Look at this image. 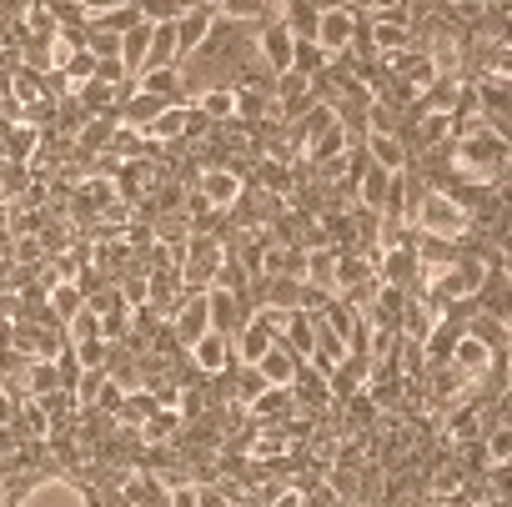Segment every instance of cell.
Here are the masks:
<instances>
[{"label": "cell", "instance_id": "cell-11", "mask_svg": "<svg viewBox=\"0 0 512 507\" xmlns=\"http://www.w3.org/2000/svg\"><path fill=\"white\" fill-rule=\"evenodd\" d=\"M362 151H367V161H372L377 171H387V176H397V171H407V166H412V151H407V141H402V136L367 131V136H362Z\"/></svg>", "mask_w": 512, "mask_h": 507}, {"label": "cell", "instance_id": "cell-5", "mask_svg": "<svg viewBox=\"0 0 512 507\" xmlns=\"http://www.w3.org/2000/svg\"><path fill=\"white\" fill-rule=\"evenodd\" d=\"M277 347H287L297 362H312V352H317V312H282L277 317Z\"/></svg>", "mask_w": 512, "mask_h": 507}, {"label": "cell", "instance_id": "cell-13", "mask_svg": "<svg viewBox=\"0 0 512 507\" xmlns=\"http://www.w3.org/2000/svg\"><path fill=\"white\" fill-rule=\"evenodd\" d=\"M367 377H372V362H367V357H357V352H347V357L327 372V392H332V402L357 397V392L367 387Z\"/></svg>", "mask_w": 512, "mask_h": 507}, {"label": "cell", "instance_id": "cell-30", "mask_svg": "<svg viewBox=\"0 0 512 507\" xmlns=\"http://www.w3.org/2000/svg\"><path fill=\"white\" fill-rule=\"evenodd\" d=\"M11 241V201H0V246Z\"/></svg>", "mask_w": 512, "mask_h": 507}, {"label": "cell", "instance_id": "cell-12", "mask_svg": "<svg viewBox=\"0 0 512 507\" xmlns=\"http://www.w3.org/2000/svg\"><path fill=\"white\" fill-rule=\"evenodd\" d=\"M241 186H246V181H241V171H231V166H206V171L196 176V191L206 196L211 211H226V206L241 196Z\"/></svg>", "mask_w": 512, "mask_h": 507}, {"label": "cell", "instance_id": "cell-20", "mask_svg": "<svg viewBox=\"0 0 512 507\" xmlns=\"http://www.w3.org/2000/svg\"><path fill=\"white\" fill-rule=\"evenodd\" d=\"M327 66H332V56H327V51H322L317 41H297V46H292V66H287V71H297V76L317 81V76H322Z\"/></svg>", "mask_w": 512, "mask_h": 507}, {"label": "cell", "instance_id": "cell-19", "mask_svg": "<svg viewBox=\"0 0 512 507\" xmlns=\"http://www.w3.org/2000/svg\"><path fill=\"white\" fill-rule=\"evenodd\" d=\"M256 372L267 377V387H292V377H297V357H292L287 347H272L262 362H256Z\"/></svg>", "mask_w": 512, "mask_h": 507}, {"label": "cell", "instance_id": "cell-15", "mask_svg": "<svg viewBox=\"0 0 512 507\" xmlns=\"http://www.w3.org/2000/svg\"><path fill=\"white\" fill-rule=\"evenodd\" d=\"M462 332H467V337H477L487 352H507V347H512V337H507V322H502V317H487V312H477V307L467 312Z\"/></svg>", "mask_w": 512, "mask_h": 507}, {"label": "cell", "instance_id": "cell-25", "mask_svg": "<svg viewBox=\"0 0 512 507\" xmlns=\"http://www.w3.org/2000/svg\"><path fill=\"white\" fill-rule=\"evenodd\" d=\"M126 392H131V387H121L116 377H106V382H101V392H96V412H111V417H116V412H121V402H126Z\"/></svg>", "mask_w": 512, "mask_h": 507}, {"label": "cell", "instance_id": "cell-29", "mask_svg": "<svg viewBox=\"0 0 512 507\" xmlns=\"http://www.w3.org/2000/svg\"><path fill=\"white\" fill-rule=\"evenodd\" d=\"M116 6H126V0H81L86 16H106V11H116Z\"/></svg>", "mask_w": 512, "mask_h": 507}, {"label": "cell", "instance_id": "cell-14", "mask_svg": "<svg viewBox=\"0 0 512 507\" xmlns=\"http://www.w3.org/2000/svg\"><path fill=\"white\" fill-rule=\"evenodd\" d=\"M191 106H196L211 126H226V121L236 116V91H231V86H201V91L191 96Z\"/></svg>", "mask_w": 512, "mask_h": 507}, {"label": "cell", "instance_id": "cell-32", "mask_svg": "<svg viewBox=\"0 0 512 507\" xmlns=\"http://www.w3.org/2000/svg\"><path fill=\"white\" fill-rule=\"evenodd\" d=\"M46 6H56V0H46Z\"/></svg>", "mask_w": 512, "mask_h": 507}, {"label": "cell", "instance_id": "cell-1", "mask_svg": "<svg viewBox=\"0 0 512 507\" xmlns=\"http://www.w3.org/2000/svg\"><path fill=\"white\" fill-rule=\"evenodd\" d=\"M412 226L422 231V236H437V241H462L467 231H472V221H467V211L447 196V191H432L427 186V196L417 201V216H412Z\"/></svg>", "mask_w": 512, "mask_h": 507}, {"label": "cell", "instance_id": "cell-8", "mask_svg": "<svg viewBox=\"0 0 512 507\" xmlns=\"http://www.w3.org/2000/svg\"><path fill=\"white\" fill-rule=\"evenodd\" d=\"M211 31H216V6H196V11H181V16H176V51H181V66L206 46Z\"/></svg>", "mask_w": 512, "mask_h": 507}, {"label": "cell", "instance_id": "cell-2", "mask_svg": "<svg viewBox=\"0 0 512 507\" xmlns=\"http://www.w3.org/2000/svg\"><path fill=\"white\" fill-rule=\"evenodd\" d=\"M377 282L382 287H397V292H417L427 282V267L417 257V246H392V251H377Z\"/></svg>", "mask_w": 512, "mask_h": 507}, {"label": "cell", "instance_id": "cell-18", "mask_svg": "<svg viewBox=\"0 0 512 507\" xmlns=\"http://www.w3.org/2000/svg\"><path fill=\"white\" fill-rule=\"evenodd\" d=\"M156 407H161V402H156V397H151L146 387H131V392H126V402H121V412H116V427L136 432V427H141V422H146V417H151Z\"/></svg>", "mask_w": 512, "mask_h": 507}, {"label": "cell", "instance_id": "cell-6", "mask_svg": "<svg viewBox=\"0 0 512 507\" xmlns=\"http://www.w3.org/2000/svg\"><path fill=\"white\" fill-rule=\"evenodd\" d=\"M206 317H211V332H216V337H236V332H241V322L251 317V307L241 302V292L206 287Z\"/></svg>", "mask_w": 512, "mask_h": 507}, {"label": "cell", "instance_id": "cell-26", "mask_svg": "<svg viewBox=\"0 0 512 507\" xmlns=\"http://www.w3.org/2000/svg\"><path fill=\"white\" fill-rule=\"evenodd\" d=\"M196 507H241L231 492H221L216 482H196Z\"/></svg>", "mask_w": 512, "mask_h": 507}, {"label": "cell", "instance_id": "cell-9", "mask_svg": "<svg viewBox=\"0 0 512 507\" xmlns=\"http://www.w3.org/2000/svg\"><path fill=\"white\" fill-rule=\"evenodd\" d=\"M186 357H191V367H196L201 377H226V372L236 367V357H231V337H216V332L196 337V342L186 347Z\"/></svg>", "mask_w": 512, "mask_h": 507}, {"label": "cell", "instance_id": "cell-23", "mask_svg": "<svg viewBox=\"0 0 512 507\" xmlns=\"http://www.w3.org/2000/svg\"><path fill=\"white\" fill-rule=\"evenodd\" d=\"M61 332H66V342H81V337H101V317H96L91 307H81V312H76V317H71V322H66Z\"/></svg>", "mask_w": 512, "mask_h": 507}, {"label": "cell", "instance_id": "cell-4", "mask_svg": "<svg viewBox=\"0 0 512 507\" xmlns=\"http://www.w3.org/2000/svg\"><path fill=\"white\" fill-rule=\"evenodd\" d=\"M131 91L156 96V101H166V106H191V101H186V71H181V66H151V71L131 76Z\"/></svg>", "mask_w": 512, "mask_h": 507}, {"label": "cell", "instance_id": "cell-16", "mask_svg": "<svg viewBox=\"0 0 512 507\" xmlns=\"http://www.w3.org/2000/svg\"><path fill=\"white\" fill-rule=\"evenodd\" d=\"M447 362H452V367H457V372H462L467 382H477V377L487 372V362H492V352H487V347H482L477 337H467V332H462V337L452 342V357H447Z\"/></svg>", "mask_w": 512, "mask_h": 507}, {"label": "cell", "instance_id": "cell-22", "mask_svg": "<svg viewBox=\"0 0 512 507\" xmlns=\"http://www.w3.org/2000/svg\"><path fill=\"white\" fill-rule=\"evenodd\" d=\"M447 437L462 447V442H477L482 437V422H477V407H452L447 417Z\"/></svg>", "mask_w": 512, "mask_h": 507}, {"label": "cell", "instance_id": "cell-24", "mask_svg": "<svg viewBox=\"0 0 512 507\" xmlns=\"http://www.w3.org/2000/svg\"><path fill=\"white\" fill-rule=\"evenodd\" d=\"M131 6H136V16H141V21H151V26H156V21H176V16H181L176 0H131Z\"/></svg>", "mask_w": 512, "mask_h": 507}, {"label": "cell", "instance_id": "cell-17", "mask_svg": "<svg viewBox=\"0 0 512 507\" xmlns=\"http://www.w3.org/2000/svg\"><path fill=\"white\" fill-rule=\"evenodd\" d=\"M146 46H151V21H136L131 31H121V66L131 76L146 66Z\"/></svg>", "mask_w": 512, "mask_h": 507}, {"label": "cell", "instance_id": "cell-3", "mask_svg": "<svg viewBox=\"0 0 512 507\" xmlns=\"http://www.w3.org/2000/svg\"><path fill=\"white\" fill-rule=\"evenodd\" d=\"M292 31L282 26V21H262L256 26V36H251V51H256V66H262L267 76H282L287 66H292Z\"/></svg>", "mask_w": 512, "mask_h": 507}, {"label": "cell", "instance_id": "cell-21", "mask_svg": "<svg viewBox=\"0 0 512 507\" xmlns=\"http://www.w3.org/2000/svg\"><path fill=\"white\" fill-rule=\"evenodd\" d=\"M71 357H76L81 372H106L111 342H106V337H81V342H71Z\"/></svg>", "mask_w": 512, "mask_h": 507}, {"label": "cell", "instance_id": "cell-7", "mask_svg": "<svg viewBox=\"0 0 512 507\" xmlns=\"http://www.w3.org/2000/svg\"><path fill=\"white\" fill-rule=\"evenodd\" d=\"M171 332H176V342L181 347H191L196 337H206L211 332V317H206V292H186L176 307H171Z\"/></svg>", "mask_w": 512, "mask_h": 507}, {"label": "cell", "instance_id": "cell-10", "mask_svg": "<svg viewBox=\"0 0 512 507\" xmlns=\"http://www.w3.org/2000/svg\"><path fill=\"white\" fill-rule=\"evenodd\" d=\"M352 36H357V16L347 11V6H337V11H322L317 16V46L327 51V56H342L347 46H352Z\"/></svg>", "mask_w": 512, "mask_h": 507}, {"label": "cell", "instance_id": "cell-27", "mask_svg": "<svg viewBox=\"0 0 512 507\" xmlns=\"http://www.w3.org/2000/svg\"><path fill=\"white\" fill-rule=\"evenodd\" d=\"M166 507H196V482H176V487H166Z\"/></svg>", "mask_w": 512, "mask_h": 507}, {"label": "cell", "instance_id": "cell-31", "mask_svg": "<svg viewBox=\"0 0 512 507\" xmlns=\"http://www.w3.org/2000/svg\"><path fill=\"white\" fill-rule=\"evenodd\" d=\"M307 6H312V11L322 16V11H337V6H342V0H307Z\"/></svg>", "mask_w": 512, "mask_h": 507}, {"label": "cell", "instance_id": "cell-28", "mask_svg": "<svg viewBox=\"0 0 512 507\" xmlns=\"http://www.w3.org/2000/svg\"><path fill=\"white\" fill-rule=\"evenodd\" d=\"M16 412H21V402H16L6 387H0V427H11V422H16Z\"/></svg>", "mask_w": 512, "mask_h": 507}]
</instances>
